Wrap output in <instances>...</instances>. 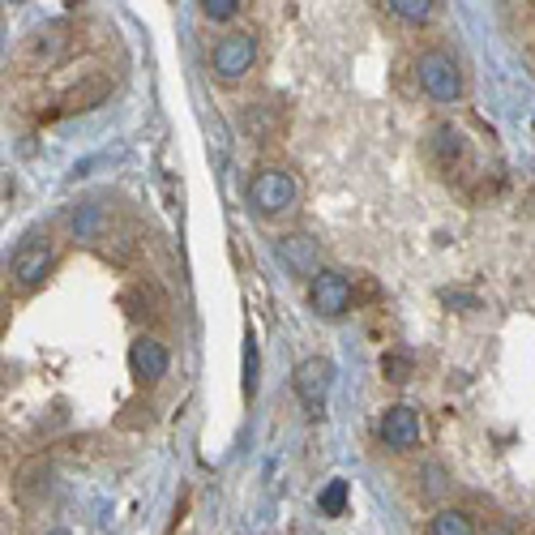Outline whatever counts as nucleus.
<instances>
[{
    "mask_svg": "<svg viewBox=\"0 0 535 535\" xmlns=\"http://www.w3.org/2000/svg\"><path fill=\"white\" fill-rule=\"evenodd\" d=\"M167 364H172L167 347L159 339H150V334H142V339L129 343V373H133V381H142V386H155V381H163Z\"/></svg>",
    "mask_w": 535,
    "mask_h": 535,
    "instance_id": "nucleus-9",
    "label": "nucleus"
},
{
    "mask_svg": "<svg viewBox=\"0 0 535 535\" xmlns=\"http://www.w3.org/2000/svg\"><path fill=\"white\" fill-rule=\"evenodd\" d=\"M279 257L283 266L300 274V279H313L317 274V240L304 236V232H292V236H279Z\"/></svg>",
    "mask_w": 535,
    "mask_h": 535,
    "instance_id": "nucleus-11",
    "label": "nucleus"
},
{
    "mask_svg": "<svg viewBox=\"0 0 535 535\" xmlns=\"http://www.w3.org/2000/svg\"><path fill=\"white\" fill-rule=\"evenodd\" d=\"M493 535H510V531H493Z\"/></svg>",
    "mask_w": 535,
    "mask_h": 535,
    "instance_id": "nucleus-20",
    "label": "nucleus"
},
{
    "mask_svg": "<svg viewBox=\"0 0 535 535\" xmlns=\"http://www.w3.org/2000/svg\"><path fill=\"white\" fill-rule=\"evenodd\" d=\"M257 369H262V360H257V343L249 339L244 343V394H249V399L257 394Z\"/></svg>",
    "mask_w": 535,
    "mask_h": 535,
    "instance_id": "nucleus-17",
    "label": "nucleus"
},
{
    "mask_svg": "<svg viewBox=\"0 0 535 535\" xmlns=\"http://www.w3.org/2000/svg\"><path fill=\"white\" fill-rule=\"evenodd\" d=\"M9 5H22V0H9Z\"/></svg>",
    "mask_w": 535,
    "mask_h": 535,
    "instance_id": "nucleus-21",
    "label": "nucleus"
},
{
    "mask_svg": "<svg viewBox=\"0 0 535 535\" xmlns=\"http://www.w3.org/2000/svg\"><path fill=\"white\" fill-rule=\"evenodd\" d=\"M202 13L210 22H232L240 13V0H202Z\"/></svg>",
    "mask_w": 535,
    "mask_h": 535,
    "instance_id": "nucleus-18",
    "label": "nucleus"
},
{
    "mask_svg": "<svg viewBox=\"0 0 535 535\" xmlns=\"http://www.w3.org/2000/svg\"><path fill=\"white\" fill-rule=\"evenodd\" d=\"M416 78H420V90H424V95L433 99V103H441V107H450V103L463 99V69H458L454 52H446V48L420 52Z\"/></svg>",
    "mask_w": 535,
    "mask_h": 535,
    "instance_id": "nucleus-1",
    "label": "nucleus"
},
{
    "mask_svg": "<svg viewBox=\"0 0 535 535\" xmlns=\"http://www.w3.org/2000/svg\"><path fill=\"white\" fill-rule=\"evenodd\" d=\"M330 386H334V364L326 356H309V360L296 364L292 390H296V399H300V407L309 411V416H326Z\"/></svg>",
    "mask_w": 535,
    "mask_h": 535,
    "instance_id": "nucleus-6",
    "label": "nucleus"
},
{
    "mask_svg": "<svg viewBox=\"0 0 535 535\" xmlns=\"http://www.w3.org/2000/svg\"><path fill=\"white\" fill-rule=\"evenodd\" d=\"M381 377H386L390 386H407V381L416 377V360H411L407 351H386V356H381Z\"/></svg>",
    "mask_w": 535,
    "mask_h": 535,
    "instance_id": "nucleus-15",
    "label": "nucleus"
},
{
    "mask_svg": "<svg viewBox=\"0 0 535 535\" xmlns=\"http://www.w3.org/2000/svg\"><path fill=\"white\" fill-rule=\"evenodd\" d=\"M56 266V244L48 236H26L9 262V279L18 292H35Z\"/></svg>",
    "mask_w": 535,
    "mask_h": 535,
    "instance_id": "nucleus-3",
    "label": "nucleus"
},
{
    "mask_svg": "<svg viewBox=\"0 0 535 535\" xmlns=\"http://www.w3.org/2000/svg\"><path fill=\"white\" fill-rule=\"evenodd\" d=\"M73 48H78V30L69 22H52V26H39L35 35L26 39L22 56H26V65H35V69H56L73 56Z\"/></svg>",
    "mask_w": 535,
    "mask_h": 535,
    "instance_id": "nucleus-5",
    "label": "nucleus"
},
{
    "mask_svg": "<svg viewBox=\"0 0 535 535\" xmlns=\"http://www.w3.org/2000/svg\"><path fill=\"white\" fill-rule=\"evenodd\" d=\"M428 535H476V523H471V514L463 510H437L433 523H428Z\"/></svg>",
    "mask_w": 535,
    "mask_h": 535,
    "instance_id": "nucleus-13",
    "label": "nucleus"
},
{
    "mask_svg": "<svg viewBox=\"0 0 535 535\" xmlns=\"http://www.w3.org/2000/svg\"><path fill=\"white\" fill-rule=\"evenodd\" d=\"M424 437V424H420V411L407 407V403H394L381 411V441L394 450V454H407L416 450Z\"/></svg>",
    "mask_w": 535,
    "mask_h": 535,
    "instance_id": "nucleus-8",
    "label": "nucleus"
},
{
    "mask_svg": "<svg viewBox=\"0 0 535 535\" xmlns=\"http://www.w3.org/2000/svg\"><path fill=\"white\" fill-rule=\"evenodd\" d=\"M433 159L446 167V172H454V167H463V159H467V142H463V133H458L454 125H437L433 129Z\"/></svg>",
    "mask_w": 535,
    "mask_h": 535,
    "instance_id": "nucleus-12",
    "label": "nucleus"
},
{
    "mask_svg": "<svg viewBox=\"0 0 535 535\" xmlns=\"http://www.w3.org/2000/svg\"><path fill=\"white\" fill-rule=\"evenodd\" d=\"M296 176L287 167H262L253 180H249V206L262 214V219H274V214H287L296 206Z\"/></svg>",
    "mask_w": 535,
    "mask_h": 535,
    "instance_id": "nucleus-2",
    "label": "nucleus"
},
{
    "mask_svg": "<svg viewBox=\"0 0 535 535\" xmlns=\"http://www.w3.org/2000/svg\"><path fill=\"white\" fill-rule=\"evenodd\" d=\"M48 535H73V531H48Z\"/></svg>",
    "mask_w": 535,
    "mask_h": 535,
    "instance_id": "nucleus-19",
    "label": "nucleus"
},
{
    "mask_svg": "<svg viewBox=\"0 0 535 535\" xmlns=\"http://www.w3.org/2000/svg\"><path fill=\"white\" fill-rule=\"evenodd\" d=\"M253 65H257V35L253 30H227L210 52V69H214V78H223V82H240Z\"/></svg>",
    "mask_w": 535,
    "mask_h": 535,
    "instance_id": "nucleus-4",
    "label": "nucleus"
},
{
    "mask_svg": "<svg viewBox=\"0 0 535 535\" xmlns=\"http://www.w3.org/2000/svg\"><path fill=\"white\" fill-rule=\"evenodd\" d=\"M107 95H112V78H107V73H86V78H78L60 95V116L90 112V107H99Z\"/></svg>",
    "mask_w": 535,
    "mask_h": 535,
    "instance_id": "nucleus-10",
    "label": "nucleus"
},
{
    "mask_svg": "<svg viewBox=\"0 0 535 535\" xmlns=\"http://www.w3.org/2000/svg\"><path fill=\"white\" fill-rule=\"evenodd\" d=\"M347 501H351V484L347 480H330L317 493V510L326 518H339V514H347Z\"/></svg>",
    "mask_w": 535,
    "mask_h": 535,
    "instance_id": "nucleus-14",
    "label": "nucleus"
},
{
    "mask_svg": "<svg viewBox=\"0 0 535 535\" xmlns=\"http://www.w3.org/2000/svg\"><path fill=\"white\" fill-rule=\"evenodd\" d=\"M309 304L317 317H343L351 304H356V292H351V279L339 270H317L309 279Z\"/></svg>",
    "mask_w": 535,
    "mask_h": 535,
    "instance_id": "nucleus-7",
    "label": "nucleus"
},
{
    "mask_svg": "<svg viewBox=\"0 0 535 535\" xmlns=\"http://www.w3.org/2000/svg\"><path fill=\"white\" fill-rule=\"evenodd\" d=\"M386 5H390L394 18H403V22H411V26H420V22L433 18L437 0H386Z\"/></svg>",
    "mask_w": 535,
    "mask_h": 535,
    "instance_id": "nucleus-16",
    "label": "nucleus"
}]
</instances>
